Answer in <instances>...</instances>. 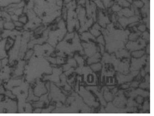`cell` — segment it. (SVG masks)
Instances as JSON below:
<instances>
[{"label": "cell", "instance_id": "277c9868", "mask_svg": "<svg viewBox=\"0 0 154 116\" xmlns=\"http://www.w3.org/2000/svg\"><path fill=\"white\" fill-rule=\"evenodd\" d=\"M128 1L130 2H132V0H128Z\"/></svg>", "mask_w": 154, "mask_h": 116}, {"label": "cell", "instance_id": "7a4b0ae2", "mask_svg": "<svg viewBox=\"0 0 154 116\" xmlns=\"http://www.w3.org/2000/svg\"><path fill=\"white\" fill-rule=\"evenodd\" d=\"M3 29L6 30H14L15 29V26L13 21H5L3 23Z\"/></svg>", "mask_w": 154, "mask_h": 116}, {"label": "cell", "instance_id": "6da1fadb", "mask_svg": "<svg viewBox=\"0 0 154 116\" xmlns=\"http://www.w3.org/2000/svg\"><path fill=\"white\" fill-rule=\"evenodd\" d=\"M22 0H0V9H4L15 3H19Z\"/></svg>", "mask_w": 154, "mask_h": 116}, {"label": "cell", "instance_id": "3957f363", "mask_svg": "<svg viewBox=\"0 0 154 116\" xmlns=\"http://www.w3.org/2000/svg\"><path fill=\"white\" fill-rule=\"evenodd\" d=\"M18 21L21 22L23 24L25 25L28 23L29 21L28 17L27 16L26 14H22V15H20L18 17Z\"/></svg>", "mask_w": 154, "mask_h": 116}]
</instances>
